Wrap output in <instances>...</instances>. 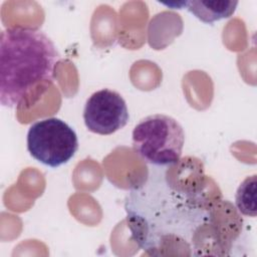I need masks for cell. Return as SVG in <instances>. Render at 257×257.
Segmentation results:
<instances>
[{
  "instance_id": "cell-1",
  "label": "cell",
  "mask_w": 257,
  "mask_h": 257,
  "mask_svg": "<svg viewBox=\"0 0 257 257\" xmlns=\"http://www.w3.org/2000/svg\"><path fill=\"white\" fill-rule=\"evenodd\" d=\"M192 195L177 190L164 176L150 177L146 184L133 190L125 211L138 245L153 255H160L169 241H179L181 249H192L189 241H197L198 232L213 226L212 214L197 208L199 202L195 201L196 196L190 200Z\"/></svg>"
},
{
  "instance_id": "cell-2",
  "label": "cell",
  "mask_w": 257,
  "mask_h": 257,
  "mask_svg": "<svg viewBox=\"0 0 257 257\" xmlns=\"http://www.w3.org/2000/svg\"><path fill=\"white\" fill-rule=\"evenodd\" d=\"M60 53L41 30L9 27L0 35V102L16 107L33 88L51 83Z\"/></svg>"
},
{
  "instance_id": "cell-3",
  "label": "cell",
  "mask_w": 257,
  "mask_h": 257,
  "mask_svg": "<svg viewBox=\"0 0 257 257\" xmlns=\"http://www.w3.org/2000/svg\"><path fill=\"white\" fill-rule=\"evenodd\" d=\"M133 149L146 163L156 167L180 162L185 132L177 119L155 113L143 118L133 131Z\"/></svg>"
},
{
  "instance_id": "cell-4",
  "label": "cell",
  "mask_w": 257,
  "mask_h": 257,
  "mask_svg": "<svg viewBox=\"0 0 257 257\" xmlns=\"http://www.w3.org/2000/svg\"><path fill=\"white\" fill-rule=\"evenodd\" d=\"M26 144L30 156L50 168L68 163L78 150L76 133L57 117H47L32 123Z\"/></svg>"
},
{
  "instance_id": "cell-5",
  "label": "cell",
  "mask_w": 257,
  "mask_h": 257,
  "mask_svg": "<svg viewBox=\"0 0 257 257\" xmlns=\"http://www.w3.org/2000/svg\"><path fill=\"white\" fill-rule=\"evenodd\" d=\"M82 116L86 128L101 136H108L122 128L130 118L123 97L108 88L97 90L87 98Z\"/></svg>"
},
{
  "instance_id": "cell-6",
  "label": "cell",
  "mask_w": 257,
  "mask_h": 257,
  "mask_svg": "<svg viewBox=\"0 0 257 257\" xmlns=\"http://www.w3.org/2000/svg\"><path fill=\"white\" fill-rule=\"evenodd\" d=\"M238 5L233 0H193L186 1L187 10L204 23H213L231 17Z\"/></svg>"
},
{
  "instance_id": "cell-7",
  "label": "cell",
  "mask_w": 257,
  "mask_h": 257,
  "mask_svg": "<svg viewBox=\"0 0 257 257\" xmlns=\"http://www.w3.org/2000/svg\"><path fill=\"white\" fill-rule=\"evenodd\" d=\"M256 175L247 177L239 186L235 204L237 210L245 216L255 217L256 216Z\"/></svg>"
}]
</instances>
